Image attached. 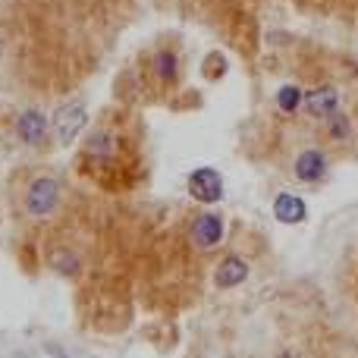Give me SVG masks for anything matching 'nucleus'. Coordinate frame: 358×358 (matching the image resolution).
<instances>
[{
	"instance_id": "11",
	"label": "nucleus",
	"mask_w": 358,
	"mask_h": 358,
	"mask_svg": "<svg viewBox=\"0 0 358 358\" xmlns=\"http://www.w3.org/2000/svg\"><path fill=\"white\" fill-rule=\"evenodd\" d=\"M302 101H305V94H302V88L299 85H280V92H277V107L283 113H296L299 107H302Z\"/></svg>"
},
{
	"instance_id": "1",
	"label": "nucleus",
	"mask_w": 358,
	"mask_h": 358,
	"mask_svg": "<svg viewBox=\"0 0 358 358\" xmlns=\"http://www.w3.org/2000/svg\"><path fill=\"white\" fill-rule=\"evenodd\" d=\"M60 195H63V185L60 179L54 176H35L29 185H25V195H22V208L29 217H50L60 204Z\"/></svg>"
},
{
	"instance_id": "5",
	"label": "nucleus",
	"mask_w": 358,
	"mask_h": 358,
	"mask_svg": "<svg viewBox=\"0 0 358 358\" xmlns=\"http://www.w3.org/2000/svg\"><path fill=\"white\" fill-rule=\"evenodd\" d=\"M16 136H19V142L29 145V148L41 145L44 136H48V117H44L41 110H35V107L22 110L16 120Z\"/></svg>"
},
{
	"instance_id": "15",
	"label": "nucleus",
	"mask_w": 358,
	"mask_h": 358,
	"mask_svg": "<svg viewBox=\"0 0 358 358\" xmlns=\"http://www.w3.org/2000/svg\"><path fill=\"white\" fill-rule=\"evenodd\" d=\"M0 57H3V41H0Z\"/></svg>"
},
{
	"instance_id": "4",
	"label": "nucleus",
	"mask_w": 358,
	"mask_h": 358,
	"mask_svg": "<svg viewBox=\"0 0 358 358\" xmlns=\"http://www.w3.org/2000/svg\"><path fill=\"white\" fill-rule=\"evenodd\" d=\"M189 195L201 204H217L223 198V179L214 167H198L189 173Z\"/></svg>"
},
{
	"instance_id": "12",
	"label": "nucleus",
	"mask_w": 358,
	"mask_h": 358,
	"mask_svg": "<svg viewBox=\"0 0 358 358\" xmlns=\"http://www.w3.org/2000/svg\"><path fill=\"white\" fill-rule=\"evenodd\" d=\"M155 73L161 82H173L176 79V54L173 50H161L155 57Z\"/></svg>"
},
{
	"instance_id": "8",
	"label": "nucleus",
	"mask_w": 358,
	"mask_h": 358,
	"mask_svg": "<svg viewBox=\"0 0 358 358\" xmlns=\"http://www.w3.org/2000/svg\"><path fill=\"white\" fill-rule=\"evenodd\" d=\"M305 107H308L311 117L327 120V117H334V113L340 110V94H336V88L321 85V88H315V92L305 94Z\"/></svg>"
},
{
	"instance_id": "9",
	"label": "nucleus",
	"mask_w": 358,
	"mask_h": 358,
	"mask_svg": "<svg viewBox=\"0 0 358 358\" xmlns=\"http://www.w3.org/2000/svg\"><path fill=\"white\" fill-rule=\"evenodd\" d=\"M273 217H277L280 223H302L305 217H308V208H305V201L299 195L280 192V195L273 198Z\"/></svg>"
},
{
	"instance_id": "2",
	"label": "nucleus",
	"mask_w": 358,
	"mask_h": 358,
	"mask_svg": "<svg viewBox=\"0 0 358 358\" xmlns=\"http://www.w3.org/2000/svg\"><path fill=\"white\" fill-rule=\"evenodd\" d=\"M85 129V101H66L54 113V136L60 145H73L76 136Z\"/></svg>"
},
{
	"instance_id": "13",
	"label": "nucleus",
	"mask_w": 358,
	"mask_h": 358,
	"mask_svg": "<svg viewBox=\"0 0 358 358\" xmlns=\"http://www.w3.org/2000/svg\"><path fill=\"white\" fill-rule=\"evenodd\" d=\"M324 123H327V132H330V138H346V136H349V120L343 117L340 110H336L334 117H327V120H324Z\"/></svg>"
},
{
	"instance_id": "3",
	"label": "nucleus",
	"mask_w": 358,
	"mask_h": 358,
	"mask_svg": "<svg viewBox=\"0 0 358 358\" xmlns=\"http://www.w3.org/2000/svg\"><path fill=\"white\" fill-rule=\"evenodd\" d=\"M223 217L214 214V210H208V214H198L195 220H192V229H189V239L195 248H201V252H210V248H217L223 242Z\"/></svg>"
},
{
	"instance_id": "14",
	"label": "nucleus",
	"mask_w": 358,
	"mask_h": 358,
	"mask_svg": "<svg viewBox=\"0 0 358 358\" xmlns=\"http://www.w3.org/2000/svg\"><path fill=\"white\" fill-rule=\"evenodd\" d=\"M44 349H48L50 358H66V352H63V349H57V346H44Z\"/></svg>"
},
{
	"instance_id": "7",
	"label": "nucleus",
	"mask_w": 358,
	"mask_h": 358,
	"mask_svg": "<svg viewBox=\"0 0 358 358\" xmlns=\"http://www.w3.org/2000/svg\"><path fill=\"white\" fill-rule=\"evenodd\" d=\"M248 277V264L239 258V255H227V258L217 264L214 271V286L217 289H236V286H242Z\"/></svg>"
},
{
	"instance_id": "6",
	"label": "nucleus",
	"mask_w": 358,
	"mask_h": 358,
	"mask_svg": "<svg viewBox=\"0 0 358 358\" xmlns=\"http://www.w3.org/2000/svg\"><path fill=\"white\" fill-rule=\"evenodd\" d=\"M292 173L302 182H321L324 173H327V155L317 148H305L292 164Z\"/></svg>"
},
{
	"instance_id": "10",
	"label": "nucleus",
	"mask_w": 358,
	"mask_h": 358,
	"mask_svg": "<svg viewBox=\"0 0 358 358\" xmlns=\"http://www.w3.org/2000/svg\"><path fill=\"white\" fill-rule=\"evenodd\" d=\"M85 155L92 157V161H110L113 155H117V136L113 132H107V129H98V132H92L88 136V142H85Z\"/></svg>"
}]
</instances>
